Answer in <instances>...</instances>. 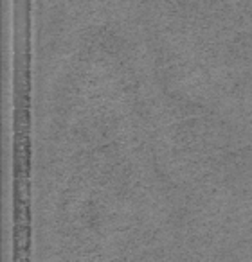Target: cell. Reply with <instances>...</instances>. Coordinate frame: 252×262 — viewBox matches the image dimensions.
Segmentation results:
<instances>
[{"label": "cell", "instance_id": "1", "mask_svg": "<svg viewBox=\"0 0 252 262\" xmlns=\"http://www.w3.org/2000/svg\"><path fill=\"white\" fill-rule=\"evenodd\" d=\"M15 122H13V246L16 260H29L33 214H31V172H33V52H31V0H15Z\"/></svg>", "mask_w": 252, "mask_h": 262}]
</instances>
